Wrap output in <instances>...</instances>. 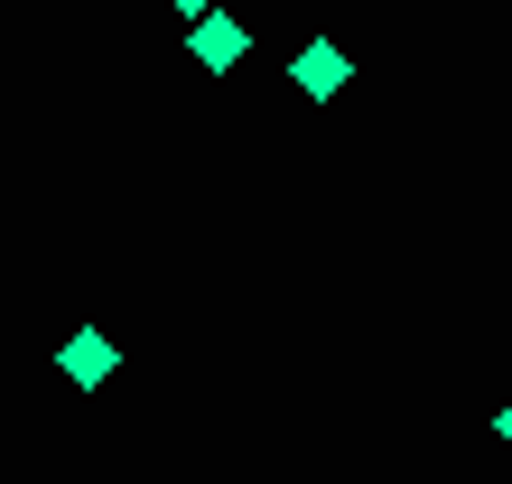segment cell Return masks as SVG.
<instances>
[{"mask_svg":"<svg viewBox=\"0 0 512 484\" xmlns=\"http://www.w3.org/2000/svg\"><path fill=\"white\" fill-rule=\"evenodd\" d=\"M243 47H252V38H243V19H196V56H205L215 75H224V66H233Z\"/></svg>","mask_w":512,"mask_h":484,"instance_id":"3957f363","label":"cell"},{"mask_svg":"<svg viewBox=\"0 0 512 484\" xmlns=\"http://www.w3.org/2000/svg\"><path fill=\"white\" fill-rule=\"evenodd\" d=\"M289 75L308 84V94H336V84H345V47H336V38H317V47H298V56H289Z\"/></svg>","mask_w":512,"mask_h":484,"instance_id":"7a4b0ae2","label":"cell"},{"mask_svg":"<svg viewBox=\"0 0 512 484\" xmlns=\"http://www.w3.org/2000/svg\"><path fill=\"white\" fill-rule=\"evenodd\" d=\"M494 429H503V447H512V401H503V419H494Z\"/></svg>","mask_w":512,"mask_h":484,"instance_id":"277c9868","label":"cell"},{"mask_svg":"<svg viewBox=\"0 0 512 484\" xmlns=\"http://www.w3.org/2000/svg\"><path fill=\"white\" fill-rule=\"evenodd\" d=\"M0 10H10V0H0Z\"/></svg>","mask_w":512,"mask_h":484,"instance_id":"8992f818","label":"cell"},{"mask_svg":"<svg viewBox=\"0 0 512 484\" xmlns=\"http://www.w3.org/2000/svg\"><path fill=\"white\" fill-rule=\"evenodd\" d=\"M56 363H66V382H84V391H94V382H103V373H112L122 354H112V336H103V326H75V336H66V354H56Z\"/></svg>","mask_w":512,"mask_h":484,"instance_id":"6da1fadb","label":"cell"},{"mask_svg":"<svg viewBox=\"0 0 512 484\" xmlns=\"http://www.w3.org/2000/svg\"><path fill=\"white\" fill-rule=\"evenodd\" d=\"M168 10H205V0H168Z\"/></svg>","mask_w":512,"mask_h":484,"instance_id":"5b68a950","label":"cell"}]
</instances>
